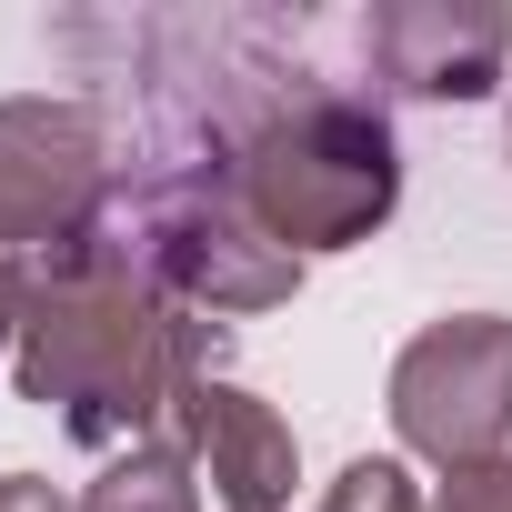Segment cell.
Masks as SVG:
<instances>
[{
	"label": "cell",
	"instance_id": "cell-1",
	"mask_svg": "<svg viewBox=\"0 0 512 512\" xmlns=\"http://www.w3.org/2000/svg\"><path fill=\"white\" fill-rule=\"evenodd\" d=\"M61 51H111V91L141 101L151 151L211 161L292 262L372 241L402 201L392 111L372 81L312 61V21L131 11V21H61Z\"/></svg>",
	"mask_w": 512,
	"mask_h": 512
},
{
	"label": "cell",
	"instance_id": "cell-2",
	"mask_svg": "<svg viewBox=\"0 0 512 512\" xmlns=\"http://www.w3.org/2000/svg\"><path fill=\"white\" fill-rule=\"evenodd\" d=\"M211 362H221V322L161 302L121 262H101L81 241H51L31 262L11 382H21V402L61 412L71 442H91V452H121V442L131 452L141 442L191 452V392L211 382Z\"/></svg>",
	"mask_w": 512,
	"mask_h": 512
},
{
	"label": "cell",
	"instance_id": "cell-3",
	"mask_svg": "<svg viewBox=\"0 0 512 512\" xmlns=\"http://www.w3.org/2000/svg\"><path fill=\"white\" fill-rule=\"evenodd\" d=\"M71 241L121 262L131 282H151L161 302H181L201 322H241V312H272L302 292V262L241 211V191L211 161H181V151L121 161Z\"/></svg>",
	"mask_w": 512,
	"mask_h": 512
},
{
	"label": "cell",
	"instance_id": "cell-4",
	"mask_svg": "<svg viewBox=\"0 0 512 512\" xmlns=\"http://www.w3.org/2000/svg\"><path fill=\"white\" fill-rule=\"evenodd\" d=\"M392 432L442 472L502 462V442H512V322L452 312V322L412 332L392 362Z\"/></svg>",
	"mask_w": 512,
	"mask_h": 512
},
{
	"label": "cell",
	"instance_id": "cell-5",
	"mask_svg": "<svg viewBox=\"0 0 512 512\" xmlns=\"http://www.w3.org/2000/svg\"><path fill=\"white\" fill-rule=\"evenodd\" d=\"M111 171H121L111 121L91 101H51V91L0 101V262L71 241L91 201L111 191Z\"/></svg>",
	"mask_w": 512,
	"mask_h": 512
},
{
	"label": "cell",
	"instance_id": "cell-6",
	"mask_svg": "<svg viewBox=\"0 0 512 512\" xmlns=\"http://www.w3.org/2000/svg\"><path fill=\"white\" fill-rule=\"evenodd\" d=\"M362 61L402 101H482L512 61V11L502 0H382L352 21Z\"/></svg>",
	"mask_w": 512,
	"mask_h": 512
},
{
	"label": "cell",
	"instance_id": "cell-7",
	"mask_svg": "<svg viewBox=\"0 0 512 512\" xmlns=\"http://www.w3.org/2000/svg\"><path fill=\"white\" fill-rule=\"evenodd\" d=\"M191 462L211 472V492H221L231 512H282L292 482H302V442H292V422H282L262 392L221 382V372L191 392Z\"/></svg>",
	"mask_w": 512,
	"mask_h": 512
},
{
	"label": "cell",
	"instance_id": "cell-8",
	"mask_svg": "<svg viewBox=\"0 0 512 512\" xmlns=\"http://www.w3.org/2000/svg\"><path fill=\"white\" fill-rule=\"evenodd\" d=\"M201 462L191 452H171V442H141V452H121L71 512H201V482H191Z\"/></svg>",
	"mask_w": 512,
	"mask_h": 512
},
{
	"label": "cell",
	"instance_id": "cell-9",
	"mask_svg": "<svg viewBox=\"0 0 512 512\" xmlns=\"http://www.w3.org/2000/svg\"><path fill=\"white\" fill-rule=\"evenodd\" d=\"M322 512H422V492H412V472H402V462L362 452V462H342V472H332Z\"/></svg>",
	"mask_w": 512,
	"mask_h": 512
},
{
	"label": "cell",
	"instance_id": "cell-10",
	"mask_svg": "<svg viewBox=\"0 0 512 512\" xmlns=\"http://www.w3.org/2000/svg\"><path fill=\"white\" fill-rule=\"evenodd\" d=\"M432 512H512V452H502V462H462V472H442Z\"/></svg>",
	"mask_w": 512,
	"mask_h": 512
},
{
	"label": "cell",
	"instance_id": "cell-11",
	"mask_svg": "<svg viewBox=\"0 0 512 512\" xmlns=\"http://www.w3.org/2000/svg\"><path fill=\"white\" fill-rule=\"evenodd\" d=\"M21 312H31V262H0V372L21 352Z\"/></svg>",
	"mask_w": 512,
	"mask_h": 512
},
{
	"label": "cell",
	"instance_id": "cell-12",
	"mask_svg": "<svg viewBox=\"0 0 512 512\" xmlns=\"http://www.w3.org/2000/svg\"><path fill=\"white\" fill-rule=\"evenodd\" d=\"M0 512H71V502H61L41 472H0Z\"/></svg>",
	"mask_w": 512,
	"mask_h": 512
}]
</instances>
